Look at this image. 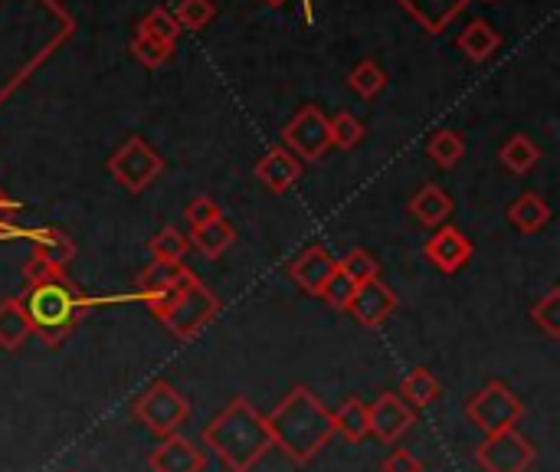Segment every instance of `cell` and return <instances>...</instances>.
<instances>
[{
    "instance_id": "obj_1",
    "label": "cell",
    "mask_w": 560,
    "mask_h": 472,
    "mask_svg": "<svg viewBox=\"0 0 560 472\" xmlns=\"http://www.w3.org/2000/svg\"><path fill=\"white\" fill-rule=\"evenodd\" d=\"M266 427H269L272 447H279L299 467L312 463L335 437L331 411L305 384L292 388L272 407V414H266Z\"/></svg>"
},
{
    "instance_id": "obj_2",
    "label": "cell",
    "mask_w": 560,
    "mask_h": 472,
    "mask_svg": "<svg viewBox=\"0 0 560 472\" xmlns=\"http://www.w3.org/2000/svg\"><path fill=\"white\" fill-rule=\"evenodd\" d=\"M203 444L230 472H253L256 463L272 450L266 414L246 398H233L207 427Z\"/></svg>"
},
{
    "instance_id": "obj_3",
    "label": "cell",
    "mask_w": 560,
    "mask_h": 472,
    "mask_svg": "<svg viewBox=\"0 0 560 472\" xmlns=\"http://www.w3.org/2000/svg\"><path fill=\"white\" fill-rule=\"evenodd\" d=\"M144 302L154 312V319L180 342H194L220 312V299L190 269L184 273V279L177 286H171L167 292L151 296Z\"/></svg>"
},
{
    "instance_id": "obj_4",
    "label": "cell",
    "mask_w": 560,
    "mask_h": 472,
    "mask_svg": "<svg viewBox=\"0 0 560 472\" xmlns=\"http://www.w3.org/2000/svg\"><path fill=\"white\" fill-rule=\"evenodd\" d=\"M20 299H23V309L30 315L33 335H39L49 348H56L75 329L79 312L85 306L82 296L75 292V286L66 276L30 286Z\"/></svg>"
},
{
    "instance_id": "obj_5",
    "label": "cell",
    "mask_w": 560,
    "mask_h": 472,
    "mask_svg": "<svg viewBox=\"0 0 560 472\" xmlns=\"http://www.w3.org/2000/svg\"><path fill=\"white\" fill-rule=\"evenodd\" d=\"M131 414L154 434V437H171L177 434L187 417H190V404L184 401V394L171 384V381H151L131 404Z\"/></svg>"
},
{
    "instance_id": "obj_6",
    "label": "cell",
    "mask_w": 560,
    "mask_h": 472,
    "mask_svg": "<svg viewBox=\"0 0 560 472\" xmlns=\"http://www.w3.org/2000/svg\"><path fill=\"white\" fill-rule=\"evenodd\" d=\"M525 414V404L518 401V394L502 384V381H489L486 388H479L469 404H466V417L472 427H479L486 437L492 434H505V430H515V424L522 421Z\"/></svg>"
},
{
    "instance_id": "obj_7",
    "label": "cell",
    "mask_w": 560,
    "mask_h": 472,
    "mask_svg": "<svg viewBox=\"0 0 560 472\" xmlns=\"http://www.w3.org/2000/svg\"><path fill=\"white\" fill-rule=\"evenodd\" d=\"M164 171L161 154L138 135H131L112 158H108V174L131 194H141L158 174Z\"/></svg>"
},
{
    "instance_id": "obj_8",
    "label": "cell",
    "mask_w": 560,
    "mask_h": 472,
    "mask_svg": "<svg viewBox=\"0 0 560 472\" xmlns=\"http://www.w3.org/2000/svg\"><path fill=\"white\" fill-rule=\"evenodd\" d=\"M285 151L295 154L299 161H322L325 151L331 148V125L322 108L305 105L285 128H282Z\"/></svg>"
},
{
    "instance_id": "obj_9",
    "label": "cell",
    "mask_w": 560,
    "mask_h": 472,
    "mask_svg": "<svg viewBox=\"0 0 560 472\" xmlns=\"http://www.w3.org/2000/svg\"><path fill=\"white\" fill-rule=\"evenodd\" d=\"M535 447L518 430L492 434L476 447V463L482 472H528L535 467Z\"/></svg>"
},
{
    "instance_id": "obj_10",
    "label": "cell",
    "mask_w": 560,
    "mask_h": 472,
    "mask_svg": "<svg viewBox=\"0 0 560 472\" xmlns=\"http://www.w3.org/2000/svg\"><path fill=\"white\" fill-rule=\"evenodd\" d=\"M413 421L417 414L407 401H400V394H381L368 407V427L381 444H397L413 427Z\"/></svg>"
},
{
    "instance_id": "obj_11",
    "label": "cell",
    "mask_w": 560,
    "mask_h": 472,
    "mask_svg": "<svg viewBox=\"0 0 560 472\" xmlns=\"http://www.w3.org/2000/svg\"><path fill=\"white\" fill-rule=\"evenodd\" d=\"M394 309H397V296L381 279L354 286V296H351V306H348L351 319L361 322L364 329H381L394 315Z\"/></svg>"
},
{
    "instance_id": "obj_12",
    "label": "cell",
    "mask_w": 560,
    "mask_h": 472,
    "mask_svg": "<svg viewBox=\"0 0 560 472\" xmlns=\"http://www.w3.org/2000/svg\"><path fill=\"white\" fill-rule=\"evenodd\" d=\"M148 467H151V472H203L207 470V457L194 440L171 434L151 450Z\"/></svg>"
},
{
    "instance_id": "obj_13",
    "label": "cell",
    "mask_w": 560,
    "mask_h": 472,
    "mask_svg": "<svg viewBox=\"0 0 560 472\" xmlns=\"http://www.w3.org/2000/svg\"><path fill=\"white\" fill-rule=\"evenodd\" d=\"M423 253H427V260H430L440 273L453 276V273H459V269L472 260V240H469L463 230H456V227H440V230L427 240Z\"/></svg>"
},
{
    "instance_id": "obj_14",
    "label": "cell",
    "mask_w": 560,
    "mask_h": 472,
    "mask_svg": "<svg viewBox=\"0 0 560 472\" xmlns=\"http://www.w3.org/2000/svg\"><path fill=\"white\" fill-rule=\"evenodd\" d=\"M335 269H338V260H335L325 246H308V250H302V253L289 263L292 283H295L302 292H308V296H322V289H325V283L335 276Z\"/></svg>"
},
{
    "instance_id": "obj_15",
    "label": "cell",
    "mask_w": 560,
    "mask_h": 472,
    "mask_svg": "<svg viewBox=\"0 0 560 472\" xmlns=\"http://www.w3.org/2000/svg\"><path fill=\"white\" fill-rule=\"evenodd\" d=\"M256 177L266 184V191L285 194V191H292V184H299V177H302V161H299L295 154H289L285 148H272V151L256 164Z\"/></svg>"
},
{
    "instance_id": "obj_16",
    "label": "cell",
    "mask_w": 560,
    "mask_h": 472,
    "mask_svg": "<svg viewBox=\"0 0 560 472\" xmlns=\"http://www.w3.org/2000/svg\"><path fill=\"white\" fill-rule=\"evenodd\" d=\"M472 0H400V7L427 30V33H443Z\"/></svg>"
},
{
    "instance_id": "obj_17",
    "label": "cell",
    "mask_w": 560,
    "mask_h": 472,
    "mask_svg": "<svg viewBox=\"0 0 560 472\" xmlns=\"http://www.w3.org/2000/svg\"><path fill=\"white\" fill-rule=\"evenodd\" d=\"M30 335H33V325L23 309V299L20 296L0 299V348L16 352L30 342Z\"/></svg>"
},
{
    "instance_id": "obj_18",
    "label": "cell",
    "mask_w": 560,
    "mask_h": 472,
    "mask_svg": "<svg viewBox=\"0 0 560 472\" xmlns=\"http://www.w3.org/2000/svg\"><path fill=\"white\" fill-rule=\"evenodd\" d=\"M410 214H413L423 227H443L446 217L453 214V197H450L440 184H423V187L410 197Z\"/></svg>"
},
{
    "instance_id": "obj_19",
    "label": "cell",
    "mask_w": 560,
    "mask_h": 472,
    "mask_svg": "<svg viewBox=\"0 0 560 472\" xmlns=\"http://www.w3.org/2000/svg\"><path fill=\"white\" fill-rule=\"evenodd\" d=\"M502 36L489 20H472L463 33H459V49L472 59V62H486L499 53Z\"/></svg>"
},
{
    "instance_id": "obj_20",
    "label": "cell",
    "mask_w": 560,
    "mask_h": 472,
    "mask_svg": "<svg viewBox=\"0 0 560 472\" xmlns=\"http://www.w3.org/2000/svg\"><path fill=\"white\" fill-rule=\"evenodd\" d=\"M184 273H187V266L184 263H167V260H154V263H148L144 266V273L138 276V296L141 299H151V296H161V292H167L171 286H177L180 279H184Z\"/></svg>"
},
{
    "instance_id": "obj_21",
    "label": "cell",
    "mask_w": 560,
    "mask_h": 472,
    "mask_svg": "<svg viewBox=\"0 0 560 472\" xmlns=\"http://www.w3.org/2000/svg\"><path fill=\"white\" fill-rule=\"evenodd\" d=\"M509 220L522 230V233H538L548 227L551 220V207L541 194H522L512 207H509Z\"/></svg>"
},
{
    "instance_id": "obj_22",
    "label": "cell",
    "mask_w": 560,
    "mask_h": 472,
    "mask_svg": "<svg viewBox=\"0 0 560 472\" xmlns=\"http://www.w3.org/2000/svg\"><path fill=\"white\" fill-rule=\"evenodd\" d=\"M331 421H335V434H341L348 444H361L364 437H371V427H368V404L351 398L345 401L338 411H331Z\"/></svg>"
},
{
    "instance_id": "obj_23",
    "label": "cell",
    "mask_w": 560,
    "mask_h": 472,
    "mask_svg": "<svg viewBox=\"0 0 560 472\" xmlns=\"http://www.w3.org/2000/svg\"><path fill=\"white\" fill-rule=\"evenodd\" d=\"M233 243H236V230H233L223 217H217V220H210V223H203V227L194 230V246H197L207 260L223 256Z\"/></svg>"
},
{
    "instance_id": "obj_24",
    "label": "cell",
    "mask_w": 560,
    "mask_h": 472,
    "mask_svg": "<svg viewBox=\"0 0 560 472\" xmlns=\"http://www.w3.org/2000/svg\"><path fill=\"white\" fill-rule=\"evenodd\" d=\"M502 164L512 171V174H528L538 161H541V148L528 138V135H512L502 151H499Z\"/></svg>"
},
{
    "instance_id": "obj_25",
    "label": "cell",
    "mask_w": 560,
    "mask_h": 472,
    "mask_svg": "<svg viewBox=\"0 0 560 472\" xmlns=\"http://www.w3.org/2000/svg\"><path fill=\"white\" fill-rule=\"evenodd\" d=\"M400 401H407L410 407H430L440 394H443V388H440V381L427 371V368H417V371H410L407 378H404V384H400Z\"/></svg>"
},
{
    "instance_id": "obj_26",
    "label": "cell",
    "mask_w": 560,
    "mask_h": 472,
    "mask_svg": "<svg viewBox=\"0 0 560 472\" xmlns=\"http://www.w3.org/2000/svg\"><path fill=\"white\" fill-rule=\"evenodd\" d=\"M427 151H430V158H433L440 168H456V164L463 161V154H466V141H463V135H459V131H453V128H440V131L430 138Z\"/></svg>"
},
{
    "instance_id": "obj_27",
    "label": "cell",
    "mask_w": 560,
    "mask_h": 472,
    "mask_svg": "<svg viewBox=\"0 0 560 472\" xmlns=\"http://www.w3.org/2000/svg\"><path fill=\"white\" fill-rule=\"evenodd\" d=\"M348 85H351L361 99H374V95H381V92H384V85H387V72H384L374 59H361V62L351 69Z\"/></svg>"
},
{
    "instance_id": "obj_28",
    "label": "cell",
    "mask_w": 560,
    "mask_h": 472,
    "mask_svg": "<svg viewBox=\"0 0 560 472\" xmlns=\"http://www.w3.org/2000/svg\"><path fill=\"white\" fill-rule=\"evenodd\" d=\"M138 33H144V36H151V39H158V43L174 46V43H177V36H180V26H177L174 13H171L167 7H154V10L141 20Z\"/></svg>"
},
{
    "instance_id": "obj_29",
    "label": "cell",
    "mask_w": 560,
    "mask_h": 472,
    "mask_svg": "<svg viewBox=\"0 0 560 472\" xmlns=\"http://www.w3.org/2000/svg\"><path fill=\"white\" fill-rule=\"evenodd\" d=\"M328 125H331V148L351 151L364 141V125L351 112H338L335 118H328Z\"/></svg>"
},
{
    "instance_id": "obj_30",
    "label": "cell",
    "mask_w": 560,
    "mask_h": 472,
    "mask_svg": "<svg viewBox=\"0 0 560 472\" xmlns=\"http://www.w3.org/2000/svg\"><path fill=\"white\" fill-rule=\"evenodd\" d=\"M338 269H341L354 286L371 283V279H377V276H381V263H377L368 250H351L345 260H338Z\"/></svg>"
},
{
    "instance_id": "obj_31",
    "label": "cell",
    "mask_w": 560,
    "mask_h": 472,
    "mask_svg": "<svg viewBox=\"0 0 560 472\" xmlns=\"http://www.w3.org/2000/svg\"><path fill=\"white\" fill-rule=\"evenodd\" d=\"M187 246H190V240L177 230V227H164L154 240H151V256L154 260H167V263H180L184 260V253H187Z\"/></svg>"
},
{
    "instance_id": "obj_32",
    "label": "cell",
    "mask_w": 560,
    "mask_h": 472,
    "mask_svg": "<svg viewBox=\"0 0 560 472\" xmlns=\"http://www.w3.org/2000/svg\"><path fill=\"white\" fill-rule=\"evenodd\" d=\"M171 13L180 30H203L213 20L217 7H213V0H177V10H171Z\"/></svg>"
},
{
    "instance_id": "obj_33",
    "label": "cell",
    "mask_w": 560,
    "mask_h": 472,
    "mask_svg": "<svg viewBox=\"0 0 560 472\" xmlns=\"http://www.w3.org/2000/svg\"><path fill=\"white\" fill-rule=\"evenodd\" d=\"M532 322L548 335V338H560V289H551L545 299H538L532 306Z\"/></svg>"
},
{
    "instance_id": "obj_34",
    "label": "cell",
    "mask_w": 560,
    "mask_h": 472,
    "mask_svg": "<svg viewBox=\"0 0 560 472\" xmlns=\"http://www.w3.org/2000/svg\"><path fill=\"white\" fill-rule=\"evenodd\" d=\"M131 53H135V59H138L141 66L158 69V66H164V62L171 59L174 46L158 43V39H151V36H144V33H135V39H131Z\"/></svg>"
},
{
    "instance_id": "obj_35",
    "label": "cell",
    "mask_w": 560,
    "mask_h": 472,
    "mask_svg": "<svg viewBox=\"0 0 560 472\" xmlns=\"http://www.w3.org/2000/svg\"><path fill=\"white\" fill-rule=\"evenodd\" d=\"M351 296H354V283H351L341 269H335V276L325 283V289H322L318 299H325V302H328L331 309H338V312H348Z\"/></svg>"
},
{
    "instance_id": "obj_36",
    "label": "cell",
    "mask_w": 560,
    "mask_h": 472,
    "mask_svg": "<svg viewBox=\"0 0 560 472\" xmlns=\"http://www.w3.org/2000/svg\"><path fill=\"white\" fill-rule=\"evenodd\" d=\"M56 276H66L62 269H56L46 256H39L36 250H33V256L26 260V266H23V279H26V286H39V283H49V279H56Z\"/></svg>"
},
{
    "instance_id": "obj_37",
    "label": "cell",
    "mask_w": 560,
    "mask_h": 472,
    "mask_svg": "<svg viewBox=\"0 0 560 472\" xmlns=\"http://www.w3.org/2000/svg\"><path fill=\"white\" fill-rule=\"evenodd\" d=\"M184 217H187L190 230H197V227H203V223H210V220H217V217H223V214H220V207H217L213 197H194V200L187 204Z\"/></svg>"
},
{
    "instance_id": "obj_38",
    "label": "cell",
    "mask_w": 560,
    "mask_h": 472,
    "mask_svg": "<svg viewBox=\"0 0 560 472\" xmlns=\"http://www.w3.org/2000/svg\"><path fill=\"white\" fill-rule=\"evenodd\" d=\"M381 472H423V463H420L410 450L397 447V450L381 463Z\"/></svg>"
},
{
    "instance_id": "obj_39",
    "label": "cell",
    "mask_w": 560,
    "mask_h": 472,
    "mask_svg": "<svg viewBox=\"0 0 560 472\" xmlns=\"http://www.w3.org/2000/svg\"><path fill=\"white\" fill-rule=\"evenodd\" d=\"M262 3H269V7H282L285 0H262Z\"/></svg>"
},
{
    "instance_id": "obj_40",
    "label": "cell",
    "mask_w": 560,
    "mask_h": 472,
    "mask_svg": "<svg viewBox=\"0 0 560 472\" xmlns=\"http://www.w3.org/2000/svg\"><path fill=\"white\" fill-rule=\"evenodd\" d=\"M0 207H7V200H3V197H0Z\"/></svg>"
}]
</instances>
